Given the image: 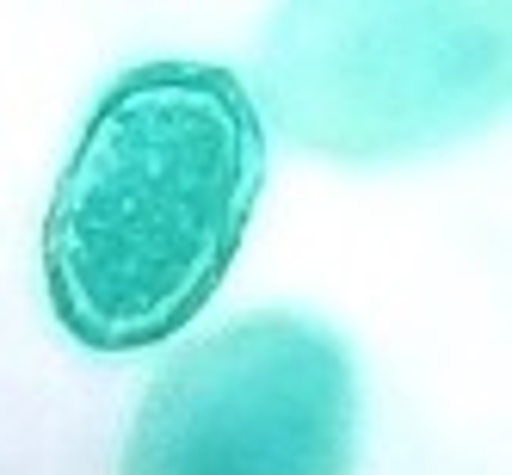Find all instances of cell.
Wrapping results in <instances>:
<instances>
[{
    "label": "cell",
    "instance_id": "cell-1",
    "mask_svg": "<svg viewBox=\"0 0 512 475\" xmlns=\"http://www.w3.org/2000/svg\"><path fill=\"white\" fill-rule=\"evenodd\" d=\"M266 186V118L216 62H142L99 93L44 216L68 340L149 352L223 290Z\"/></svg>",
    "mask_w": 512,
    "mask_h": 475
},
{
    "label": "cell",
    "instance_id": "cell-2",
    "mask_svg": "<svg viewBox=\"0 0 512 475\" xmlns=\"http://www.w3.org/2000/svg\"><path fill=\"white\" fill-rule=\"evenodd\" d=\"M253 105L334 161L445 149L506 105V7H290Z\"/></svg>",
    "mask_w": 512,
    "mask_h": 475
},
{
    "label": "cell",
    "instance_id": "cell-3",
    "mask_svg": "<svg viewBox=\"0 0 512 475\" xmlns=\"http://www.w3.org/2000/svg\"><path fill=\"white\" fill-rule=\"evenodd\" d=\"M358 364L334 327L266 309L179 346L149 383L124 475H352Z\"/></svg>",
    "mask_w": 512,
    "mask_h": 475
}]
</instances>
